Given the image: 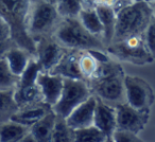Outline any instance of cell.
Wrapping results in <instances>:
<instances>
[{
  "label": "cell",
  "mask_w": 155,
  "mask_h": 142,
  "mask_svg": "<svg viewBox=\"0 0 155 142\" xmlns=\"http://www.w3.org/2000/svg\"><path fill=\"white\" fill-rule=\"evenodd\" d=\"M14 100H15L18 109L35 105L41 102H45L41 91L37 84L24 87L17 86L14 89Z\"/></svg>",
  "instance_id": "cell-16"
},
{
  "label": "cell",
  "mask_w": 155,
  "mask_h": 142,
  "mask_svg": "<svg viewBox=\"0 0 155 142\" xmlns=\"http://www.w3.org/2000/svg\"><path fill=\"white\" fill-rule=\"evenodd\" d=\"M151 7H152V10H153V14H154V17H155V1H153L152 3H150Z\"/></svg>",
  "instance_id": "cell-38"
},
{
  "label": "cell",
  "mask_w": 155,
  "mask_h": 142,
  "mask_svg": "<svg viewBox=\"0 0 155 142\" xmlns=\"http://www.w3.org/2000/svg\"><path fill=\"white\" fill-rule=\"evenodd\" d=\"M41 72H43V68H41V64L37 62V60L34 56H32L30 58V60H29L25 71L22 72L21 76H19L17 86L24 87L35 85L37 82V78H38V76Z\"/></svg>",
  "instance_id": "cell-23"
},
{
  "label": "cell",
  "mask_w": 155,
  "mask_h": 142,
  "mask_svg": "<svg viewBox=\"0 0 155 142\" xmlns=\"http://www.w3.org/2000/svg\"><path fill=\"white\" fill-rule=\"evenodd\" d=\"M112 137L115 142H144L141 138L138 137L137 134L122 129H116L113 133Z\"/></svg>",
  "instance_id": "cell-29"
},
{
  "label": "cell",
  "mask_w": 155,
  "mask_h": 142,
  "mask_svg": "<svg viewBox=\"0 0 155 142\" xmlns=\"http://www.w3.org/2000/svg\"><path fill=\"white\" fill-rule=\"evenodd\" d=\"M93 95L86 81L64 79V86L61 97L52 107L56 116L66 119L79 105Z\"/></svg>",
  "instance_id": "cell-6"
},
{
  "label": "cell",
  "mask_w": 155,
  "mask_h": 142,
  "mask_svg": "<svg viewBox=\"0 0 155 142\" xmlns=\"http://www.w3.org/2000/svg\"><path fill=\"white\" fill-rule=\"evenodd\" d=\"M30 134V127L12 120L0 123V142H18Z\"/></svg>",
  "instance_id": "cell-20"
},
{
  "label": "cell",
  "mask_w": 155,
  "mask_h": 142,
  "mask_svg": "<svg viewBox=\"0 0 155 142\" xmlns=\"http://www.w3.org/2000/svg\"><path fill=\"white\" fill-rule=\"evenodd\" d=\"M31 57H32V55L28 51L17 47V46H13L5 54V58L7 60L11 72L18 78L25 71Z\"/></svg>",
  "instance_id": "cell-17"
},
{
  "label": "cell",
  "mask_w": 155,
  "mask_h": 142,
  "mask_svg": "<svg viewBox=\"0 0 155 142\" xmlns=\"http://www.w3.org/2000/svg\"><path fill=\"white\" fill-rule=\"evenodd\" d=\"M31 0H0V18L11 30V38L15 46L35 55L36 46L27 29Z\"/></svg>",
  "instance_id": "cell-1"
},
{
  "label": "cell",
  "mask_w": 155,
  "mask_h": 142,
  "mask_svg": "<svg viewBox=\"0 0 155 142\" xmlns=\"http://www.w3.org/2000/svg\"><path fill=\"white\" fill-rule=\"evenodd\" d=\"M52 110L53 109H52L51 105H49L46 102H41V103H37L35 105H31L28 107L18 109L11 117L10 120L31 127L33 124H35L37 121H39Z\"/></svg>",
  "instance_id": "cell-15"
},
{
  "label": "cell",
  "mask_w": 155,
  "mask_h": 142,
  "mask_svg": "<svg viewBox=\"0 0 155 142\" xmlns=\"http://www.w3.org/2000/svg\"><path fill=\"white\" fill-rule=\"evenodd\" d=\"M46 2H48L49 5H54V7H56V5H58V2H60L61 0H45Z\"/></svg>",
  "instance_id": "cell-35"
},
{
  "label": "cell",
  "mask_w": 155,
  "mask_h": 142,
  "mask_svg": "<svg viewBox=\"0 0 155 142\" xmlns=\"http://www.w3.org/2000/svg\"><path fill=\"white\" fill-rule=\"evenodd\" d=\"M18 81L19 78L11 72L5 56L0 58V89L1 90L15 89L18 85Z\"/></svg>",
  "instance_id": "cell-27"
},
{
  "label": "cell",
  "mask_w": 155,
  "mask_h": 142,
  "mask_svg": "<svg viewBox=\"0 0 155 142\" xmlns=\"http://www.w3.org/2000/svg\"><path fill=\"white\" fill-rule=\"evenodd\" d=\"M94 125L103 131L107 137L112 136L117 129V115L115 106L110 105L97 98Z\"/></svg>",
  "instance_id": "cell-12"
},
{
  "label": "cell",
  "mask_w": 155,
  "mask_h": 142,
  "mask_svg": "<svg viewBox=\"0 0 155 142\" xmlns=\"http://www.w3.org/2000/svg\"><path fill=\"white\" fill-rule=\"evenodd\" d=\"M95 10L97 11L103 28V34H102L103 43L105 47H108L113 43V38H114L117 13L113 9L106 7H98Z\"/></svg>",
  "instance_id": "cell-19"
},
{
  "label": "cell",
  "mask_w": 155,
  "mask_h": 142,
  "mask_svg": "<svg viewBox=\"0 0 155 142\" xmlns=\"http://www.w3.org/2000/svg\"><path fill=\"white\" fill-rule=\"evenodd\" d=\"M153 17L152 7L148 2H133L121 9L117 13L113 43L143 34Z\"/></svg>",
  "instance_id": "cell-2"
},
{
  "label": "cell",
  "mask_w": 155,
  "mask_h": 142,
  "mask_svg": "<svg viewBox=\"0 0 155 142\" xmlns=\"http://www.w3.org/2000/svg\"><path fill=\"white\" fill-rule=\"evenodd\" d=\"M79 54L80 51L78 50H67L65 55L58 64L50 71L49 73L54 76H62L63 79H72V80H83L79 68Z\"/></svg>",
  "instance_id": "cell-14"
},
{
  "label": "cell",
  "mask_w": 155,
  "mask_h": 142,
  "mask_svg": "<svg viewBox=\"0 0 155 142\" xmlns=\"http://www.w3.org/2000/svg\"><path fill=\"white\" fill-rule=\"evenodd\" d=\"M13 46H15V44L13 43L12 39H10V40H8V41H5V43H2V44H0V58L3 57L5 54L7 53L8 50L11 49Z\"/></svg>",
  "instance_id": "cell-32"
},
{
  "label": "cell",
  "mask_w": 155,
  "mask_h": 142,
  "mask_svg": "<svg viewBox=\"0 0 155 142\" xmlns=\"http://www.w3.org/2000/svg\"><path fill=\"white\" fill-rule=\"evenodd\" d=\"M56 10L62 18H78L83 10V2L82 0H61Z\"/></svg>",
  "instance_id": "cell-26"
},
{
  "label": "cell",
  "mask_w": 155,
  "mask_h": 142,
  "mask_svg": "<svg viewBox=\"0 0 155 142\" xmlns=\"http://www.w3.org/2000/svg\"><path fill=\"white\" fill-rule=\"evenodd\" d=\"M36 51L34 57L41 64L43 68V72L49 73L50 71L58 64L62 57L67 52L66 48H64L53 35L43 36L34 39Z\"/></svg>",
  "instance_id": "cell-9"
},
{
  "label": "cell",
  "mask_w": 155,
  "mask_h": 142,
  "mask_svg": "<svg viewBox=\"0 0 155 142\" xmlns=\"http://www.w3.org/2000/svg\"><path fill=\"white\" fill-rule=\"evenodd\" d=\"M133 2H148V3H152L155 0H132Z\"/></svg>",
  "instance_id": "cell-36"
},
{
  "label": "cell",
  "mask_w": 155,
  "mask_h": 142,
  "mask_svg": "<svg viewBox=\"0 0 155 142\" xmlns=\"http://www.w3.org/2000/svg\"><path fill=\"white\" fill-rule=\"evenodd\" d=\"M106 52L108 55L117 58L120 62L131 63L137 66L151 64L155 60L148 49L143 34L110 44L106 47Z\"/></svg>",
  "instance_id": "cell-5"
},
{
  "label": "cell",
  "mask_w": 155,
  "mask_h": 142,
  "mask_svg": "<svg viewBox=\"0 0 155 142\" xmlns=\"http://www.w3.org/2000/svg\"><path fill=\"white\" fill-rule=\"evenodd\" d=\"M50 142H74V129H72L66 120L58 117Z\"/></svg>",
  "instance_id": "cell-24"
},
{
  "label": "cell",
  "mask_w": 155,
  "mask_h": 142,
  "mask_svg": "<svg viewBox=\"0 0 155 142\" xmlns=\"http://www.w3.org/2000/svg\"><path fill=\"white\" fill-rule=\"evenodd\" d=\"M11 119V117L9 116L8 114H5L3 110L0 109V123H3L5 121H9Z\"/></svg>",
  "instance_id": "cell-33"
},
{
  "label": "cell",
  "mask_w": 155,
  "mask_h": 142,
  "mask_svg": "<svg viewBox=\"0 0 155 142\" xmlns=\"http://www.w3.org/2000/svg\"><path fill=\"white\" fill-rule=\"evenodd\" d=\"M100 60L96 56L94 50L80 51L79 54V68L84 81H89L94 78L99 67Z\"/></svg>",
  "instance_id": "cell-21"
},
{
  "label": "cell",
  "mask_w": 155,
  "mask_h": 142,
  "mask_svg": "<svg viewBox=\"0 0 155 142\" xmlns=\"http://www.w3.org/2000/svg\"><path fill=\"white\" fill-rule=\"evenodd\" d=\"M143 35L144 39H146V44L148 46V49L150 50L152 55L155 57V17L152 18L148 28L144 31Z\"/></svg>",
  "instance_id": "cell-30"
},
{
  "label": "cell",
  "mask_w": 155,
  "mask_h": 142,
  "mask_svg": "<svg viewBox=\"0 0 155 142\" xmlns=\"http://www.w3.org/2000/svg\"><path fill=\"white\" fill-rule=\"evenodd\" d=\"M18 142H37V141L34 139V138H33V136L31 135V133H30L29 135H27L24 139H21L20 141H18Z\"/></svg>",
  "instance_id": "cell-34"
},
{
  "label": "cell",
  "mask_w": 155,
  "mask_h": 142,
  "mask_svg": "<svg viewBox=\"0 0 155 142\" xmlns=\"http://www.w3.org/2000/svg\"><path fill=\"white\" fill-rule=\"evenodd\" d=\"M53 36L63 47L69 50H99L106 52L101 37L91 34L82 26L79 18H62Z\"/></svg>",
  "instance_id": "cell-3"
},
{
  "label": "cell",
  "mask_w": 155,
  "mask_h": 142,
  "mask_svg": "<svg viewBox=\"0 0 155 142\" xmlns=\"http://www.w3.org/2000/svg\"><path fill=\"white\" fill-rule=\"evenodd\" d=\"M94 95L112 106L125 102L124 72L87 82Z\"/></svg>",
  "instance_id": "cell-7"
},
{
  "label": "cell",
  "mask_w": 155,
  "mask_h": 142,
  "mask_svg": "<svg viewBox=\"0 0 155 142\" xmlns=\"http://www.w3.org/2000/svg\"><path fill=\"white\" fill-rule=\"evenodd\" d=\"M79 20L82 26L88 31L91 34L95 36L101 37L103 34V28H102L100 18L95 9H83L79 14ZM103 40V39H102Z\"/></svg>",
  "instance_id": "cell-22"
},
{
  "label": "cell",
  "mask_w": 155,
  "mask_h": 142,
  "mask_svg": "<svg viewBox=\"0 0 155 142\" xmlns=\"http://www.w3.org/2000/svg\"><path fill=\"white\" fill-rule=\"evenodd\" d=\"M10 39H12L10 27L2 18H0V44L10 40Z\"/></svg>",
  "instance_id": "cell-31"
},
{
  "label": "cell",
  "mask_w": 155,
  "mask_h": 142,
  "mask_svg": "<svg viewBox=\"0 0 155 142\" xmlns=\"http://www.w3.org/2000/svg\"><path fill=\"white\" fill-rule=\"evenodd\" d=\"M125 102L140 110H150L155 101V93L151 85L142 78L124 76Z\"/></svg>",
  "instance_id": "cell-8"
},
{
  "label": "cell",
  "mask_w": 155,
  "mask_h": 142,
  "mask_svg": "<svg viewBox=\"0 0 155 142\" xmlns=\"http://www.w3.org/2000/svg\"><path fill=\"white\" fill-rule=\"evenodd\" d=\"M117 115V129L139 134L148 124L150 110H140L124 103L115 106Z\"/></svg>",
  "instance_id": "cell-10"
},
{
  "label": "cell",
  "mask_w": 155,
  "mask_h": 142,
  "mask_svg": "<svg viewBox=\"0 0 155 142\" xmlns=\"http://www.w3.org/2000/svg\"><path fill=\"white\" fill-rule=\"evenodd\" d=\"M61 20L62 17L58 15L56 7L45 0H31L27 29L33 39L53 35Z\"/></svg>",
  "instance_id": "cell-4"
},
{
  "label": "cell",
  "mask_w": 155,
  "mask_h": 142,
  "mask_svg": "<svg viewBox=\"0 0 155 142\" xmlns=\"http://www.w3.org/2000/svg\"><path fill=\"white\" fill-rule=\"evenodd\" d=\"M83 9H96L98 7H106L118 13L121 9L133 3L132 0H82Z\"/></svg>",
  "instance_id": "cell-28"
},
{
  "label": "cell",
  "mask_w": 155,
  "mask_h": 142,
  "mask_svg": "<svg viewBox=\"0 0 155 142\" xmlns=\"http://www.w3.org/2000/svg\"><path fill=\"white\" fill-rule=\"evenodd\" d=\"M36 84L41 89L44 101L53 107L61 97L64 86V79L47 72H41L37 78Z\"/></svg>",
  "instance_id": "cell-13"
},
{
  "label": "cell",
  "mask_w": 155,
  "mask_h": 142,
  "mask_svg": "<svg viewBox=\"0 0 155 142\" xmlns=\"http://www.w3.org/2000/svg\"><path fill=\"white\" fill-rule=\"evenodd\" d=\"M97 106V98L91 95L89 99L79 105L65 120L72 129L85 128L94 125L95 110Z\"/></svg>",
  "instance_id": "cell-11"
},
{
  "label": "cell",
  "mask_w": 155,
  "mask_h": 142,
  "mask_svg": "<svg viewBox=\"0 0 155 142\" xmlns=\"http://www.w3.org/2000/svg\"><path fill=\"white\" fill-rule=\"evenodd\" d=\"M104 142H115V141H114V139H113L112 136H110V137L106 138V140H105Z\"/></svg>",
  "instance_id": "cell-37"
},
{
  "label": "cell",
  "mask_w": 155,
  "mask_h": 142,
  "mask_svg": "<svg viewBox=\"0 0 155 142\" xmlns=\"http://www.w3.org/2000/svg\"><path fill=\"white\" fill-rule=\"evenodd\" d=\"M56 116L55 112L52 110L44 118L37 121L35 124L30 127V133L37 142H50L51 141L52 133H53L54 125H55Z\"/></svg>",
  "instance_id": "cell-18"
},
{
  "label": "cell",
  "mask_w": 155,
  "mask_h": 142,
  "mask_svg": "<svg viewBox=\"0 0 155 142\" xmlns=\"http://www.w3.org/2000/svg\"><path fill=\"white\" fill-rule=\"evenodd\" d=\"M107 136L95 125L74 129V142H104Z\"/></svg>",
  "instance_id": "cell-25"
}]
</instances>
